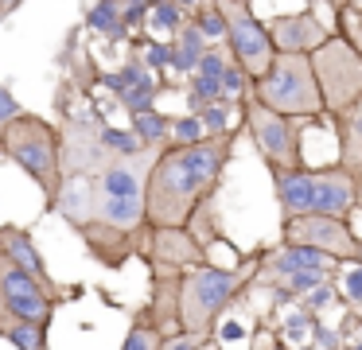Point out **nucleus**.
I'll list each match as a JSON object with an SVG mask.
<instances>
[{
  "label": "nucleus",
  "instance_id": "f257e3e1",
  "mask_svg": "<svg viewBox=\"0 0 362 350\" xmlns=\"http://www.w3.org/2000/svg\"><path fill=\"white\" fill-rule=\"evenodd\" d=\"M226 160H230V136H206L203 144H191V148L168 144L148 168V183H144L148 230L191 226L199 206L218 187Z\"/></svg>",
  "mask_w": 362,
  "mask_h": 350
},
{
  "label": "nucleus",
  "instance_id": "f03ea898",
  "mask_svg": "<svg viewBox=\"0 0 362 350\" xmlns=\"http://www.w3.org/2000/svg\"><path fill=\"white\" fill-rule=\"evenodd\" d=\"M0 156L12 160L43 194V210L55 214V202H59V191L66 183V171H63V136L59 129L40 113H20L16 121L4 129L0 136Z\"/></svg>",
  "mask_w": 362,
  "mask_h": 350
},
{
  "label": "nucleus",
  "instance_id": "7ed1b4c3",
  "mask_svg": "<svg viewBox=\"0 0 362 350\" xmlns=\"http://www.w3.org/2000/svg\"><path fill=\"white\" fill-rule=\"evenodd\" d=\"M257 276V264H199V269L183 272L180 284V331L195 334V339H211L218 319L230 311V303L245 292V284Z\"/></svg>",
  "mask_w": 362,
  "mask_h": 350
},
{
  "label": "nucleus",
  "instance_id": "20e7f679",
  "mask_svg": "<svg viewBox=\"0 0 362 350\" xmlns=\"http://www.w3.org/2000/svg\"><path fill=\"white\" fill-rule=\"evenodd\" d=\"M250 98L276 109L288 121H320L323 93L312 70V54H276V62L253 82Z\"/></svg>",
  "mask_w": 362,
  "mask_h": 350
},
{
  "label": "nucleus",
  "instance_id": "39448f33",
  "mask_svg": "<svg viewBox=\"0 0 362 350\" xmlns=\"http://www.w3.org/2000/svg\"><path fill=\"white\" fill-rule=\"evenodd\" d=\"M312 70L323 93V109L343 113L362 98V54L346 35H327L312 51Z\"/></svg>",
  "mask_w": 362,
  "mask_h": 350
},
{
  "label": "nucleus",
  "instance_id": "423d86ee",
  "mask_svg": "<svg viewBox=\"0 0 362 350\" xmlns=\"http://www.w3.org/2000/svg\"><path fill=\"white\" fill-rule=\"evenodd\" d=\"M0 292H4V311H8L12 319L51 327L55 308L59 303H71L74 296H82V288H47L43 280H35L32 272L16 269L12 261L0 257Z\"/></svg>",
  "mask_w": 362,
  "mask_h": 350
},
{
  "label": "nucleus",
  "instance_id": "0eeeda50",
  "mask_svg": "<svg viewBox=\"0 0 362 350\" xmlns=\"http://www.w3.org/2000/svg\"><path fill=\"white\" fill-rule=\"evenodd\" d=\"M214 4L226 16V43L234 51V62L250 74V82H257L276 62V47H273V35H269V23L257 20L250 0H214Z\"/></svg>",
  "mask_w": 362,
  "mask_h": 350
},
{
  "label": "nucleus",
  "instance_id": "6e6552de",
  "mask_svg": "<svg viewBox=\"0 0 362 350\" xmlns=\"http://www.w3.org/2000/svg\"><path fill=\"white\" fill-rule=\"evenodd\" d=\"M245 129H250L261 160L273 171L300 168V129L288 117H281L276 109H269V105H261L257 98H250L245 101Z\"/></svg>",
  "mask_w": 362,
  "mask_h": 350
},
{
  "label": "nucleus",
  "instance_id": "1a4fd4ad",
  "mask_svg": "<svg viewBox=\"0 0 362 350\" xmlns=\"http://www.w3.org/2000/svg\"><path fill=\"white\" fill-rule=\"evenodd\" d=\"M284 245H304L331 261H358L362 264V241L343 218H323V214H300L284 218Z\"/></svg>",
  "mask_w": 362,
  "mask_h": 350
},
{
  "label": "nucleus",
  "instance_id": "9d476101",
  "mask_svg": "<svg viewBox=\"0 0 362 350\" xmlns=\"http://www.w3.org/2000/svg\"><path fill=\"white\" fill-rule=\"evenodd\" d=\"M152 269H168V272H191L199 264H206V245L187 230H148V249H144Z\"/></svg>",
  "mask_w": 362,
  "mask_h": 350
},
{
  "label": "nucleus",
  "instance_id": "9b49d317",
  "mask_svg": "<svg viewBox=\"0 0 362 350\" xmlns=\"http://www.w3.org/2000/svg\"><path fill=\"white\" fill-rule=\"evenodd\" d=\"M78 238H82V245H86V253L94 257L102 269H121V264L129 261V257H136L141 253V241H136V233H129V230H113V226H105V222H86L78 230Z\"/></svg>",
  "mask_w": 362,
  "mask_h": 350
},
{
  "label": "nucleus",
  "instance_id": "f8f14e48",
  "mask_svg": "<svg viewBox=\"0 0 362 350\" xmlns=\"http://www.w3.org/2000/svg\"><path fill=\"white\" fill-rule=\"evenodd\" d=\"M269 35H273L276 54H312L327 39V28L312 12H292V16H276L269 23Z\"/></svg>",
  "mask_w": 362,
  "mask_h": 350
},
{
  "label": "nucleus",
  "instance_id": "ddd939ff",
  "mask_svg": "<svg viewBox=\"0 0 362 350\" xmlns=\"http://www.w3.org/2000/svg\"><path fill=\"white\" fill-rule=\"evenodd\" d=\"M0 257H4V261H12L16 269L32 272V276L43 280L47 288H63L55 276H51L47 257L40 253V245H35L32 230H24V226H16V222H4V226H0Z\"/></svg>",
  "mask_w": 362,
  "mask_h": 350
},
{
  "label": "nucleus",
  "instance_id": "4468645a",
  "mask_svg": "<svg viewBox=\"0 0 362 350\" xmlns=\"http://www.w3.org/2000/svg\"><path fill=\"white\" fill-rule=\"evenodd\" d=\"M351 210H354V175H346L343 168L315 171V202H312V214L346 218Z\"/></svg>",
  "mask_w": 362,
  "mask_h": 350
},
{
  "label": "nucleus",
  "instance_id": "2eb2a0df",
  "mask_svg": "<svg viewBox=\"0 0 362 350\" xmlns=\"http://www.w3.org/2000/svg\"><path fill=\"white\" fill-rule=\"evenodd\" d=\"M98 183L94 175H71L63 183V191H59V202H55V214H63L66 222L74 226V230H82L86 222H94L98 214Z\"/></svg>",
  "mask_w": 362,
  "mask_h": 350
},
{
  "label": "nucleus",
  "instance_id": "dca6fc26",
  "mask_svg": "<svg viewBox=\"0 0 362 350\" xmlns=\"http://www.w3.org/2000/svg\"><path fill=\"white\" fill-rule=\"evenodd\" d=\"M331 257L315 253V249H304V245H281L276 253H269L265 261H261V269H265L269 280H288V276H300V272H320V276H327L331 269Z\"/></svg>",
  "mask_w": 362,
  "mask_h": 350
},
{
  "label": "nucleus",
  "instance_id": "f3484780",
  "mask_svg": "<svg viewBox=\"0 0 362 350\" xmlns=\"http://www.w3.org/2000/svg\"><path fill=\"white\" fill-rule=\"evenodd\" d=\"M276 199L284 206V218H300V214H312V202H315V175L304 168H292V171H276Z\"/></svg>",
  "mask_w": 362,
  "mask_h": 350
},
{
  "label": "nucleus",
  "instance_id": "a211bd4d",
  "mask_svg": "<svg viewBox=\"0 0 362 350\" xmlns=\"http://www.w3.org/2000/svg\"><path fill=\"white\" fill-rule=\"evenodd\" d=\"M339 168L362 175V98L339 113Z\"/></svg>",
  "mask_w": 362,
  "mask_h": 350
},
{
  "label": "nucleus",
  "instance_id": "6ab92c4d",
  "mask_svg": "<svg viewBox=\"0 0 362 350\" xmlns=\"http://www.w3.org/2000/svg\"><path fill=\"white\" fill-rule=\"evenodd\" d=\"M203 54H206V39H203V31L187 20V28L172 39V70L191 78L199 70V62H203Z\"/></svg>",
  "mask_w": 362,
  "mask_h": 350
},
{
  "label": "nucleus",
  "instance_id": "aec40b11",
  "mask_svg": "<svg viewBox=\"0 0 362 350\" xmlns=\"http://www.w3.org/2000/svg\"><path fill=\"white\" fill-rule=\"evenodd\" d=\"M129 129L136 132V140H141L144 148H152V152H164L168 140H172V117L160 113V109H144V113H133V117H129Z\"/></svg>",
  "mask_w": 362,
  "mask_h": 350
},
{
  "label": "nucleus",
  "instance_id": "412c9836",
  "mask_svg": "<svg viewBox=\"0 0 362 350\" xmlns=\"http://www.w3.org/2000/svg\"><path fill=\"white\" fill-rule=\"evenodd\" d=\"M0 339L12 342L16 350H51V334L43 323H24V319L4 315L0 319Z\"/></svg>",
  "mask_w": 362,
  "mask_h": 350
},
{
  "label": "nucleus",
  "instance_id": "4be33fe9",
  "mask_svg": "<svg viewBox=\"0 0 362 350\" xmlns=\"http://www.w3.org/2000/svg\"><path fill=\"white\" fill-rule=\"evenodd\" d=\"M86 28L90 31H102L110 39H125V8L121 0H94V8L86 12Z\"/></svg>",
  "mask_w": 362,
  "mask_h": 350
},
{
  "label": "nucleus",
  "instance_id": "5701e85b",
  "mask_svg": "<svg viewBox=\"0 0 362 350\" xmlns=\"http://www.w3.org/2000/svg\"><path fill=\"white\" fill-rule=\"evenodd\" d=\"M98 140H102V148H105L110 160H136V156H148L152 152V148H144L141 140H136L133 129H113V124H102Z\"/></svg>",
  "mask_w": 362,
  "mask_h": 350
},
{
  "label": "nucleus",
  "instance_id": "b1692460",
  "mask_svg": "<svg viewBox=\"0 0 362 350\" xmlns=\"http://www.w3.org/2000/svg\"><path fill=\"white\" fill-rule=\"evenodd\" d=\"M144 28H148L152 35L175 39L183 28H187V12H183V8H175L172 0H164V4H156V8L148 12V23H144Z\"/></svg>",
  "mask_w": 362,
  "mask_h": 350
},
{
  "label": "nucleus",
  "instance_id": "393cba45",
  "mask_svg": "<svg viewBox=\"0 0 362 350\" xmlns=\"http://www.w3.org/2000/svg\"><path fill=\"white\" fill-rule=\"evenodd\" d=\"M160 346H164V334L156 331V323H152L144 311H136L133 323H129V331H125L121 350H160Z\"/></svg>",
  "mask_w": 362,
  "mask_h": 350
},
{
  "label": "nucleus",
  "instance_id": "a878e982",
  "mask_svg": "<svg viewBox=\"0 0 362 350\" xmlns=\"http://www.w3.org/2000/svg\"><path fill=\"white\" fill-rule=\"evenodd\" d=\"M156 98H160V82L156 78H144V82H136V86H129V90H121L117 93V101L125 105V113L133 117V113H144V109H156Z\"/></svg>",
  "mask_w": 362,
  "mask_h": 350
},
{
  "label": "nucleus",
  "instance_id": "bb28decb",
  "mask_svg": "<svg viewBox=\"0 0 362 350\" xmlns=\"http://www.w3.org/2000/svg\"><path fill=\"white\" fill-rule=\"evenodd\" d=\"M191 23L203 31L206 43H218V39H226V16H222V8L214 4V0H203V4L195 8V16H191Z\"/></svg>",
  "mask_w": 362,
  "mask_h": 350
},
{
  "label": "nucleus",
  "instance_id": "cd10ccee",
  "mask_svg": "<svg viewBox=\"0 0 362 350\" xmlns=\"http://www.w3.org/2000/svg\"><path fill=\"white\" fill-rule=\"evenodd\" d=\"M218 101H226L222 82L203 78V74H191V82H187V105H191V113H199V109H206V105H218Z\"/></svg>",
  "mask_w": 362,
  "mask_h": 350
},
{
  "label": "nucleus",
  "instance_id": "c85d7f7f",
  "mask_svg": "<svg viewBox=\"0 0 362 350\" xmlns=\"http://www.w3.org/2000/svg\"><path fill=\"white\" fill-rule=\"evenodd\" d=\"M203 140H206V129H203V121H199V113L172 117V140H168V144L191 148V144H203Z\"/></svg>",
  "mask_w": 362,
  "mask_h": 350
},
{
  "label": "nucleus",
  "instance_id": "c756f323",
  "mask_svg": "<svg viewBox=\"0 0 362 350\" xmlns=\"http://www.w3.org/2000/svg\"><path fill=\"white\" fill-rule=\"evenodd\" d=\"M199 121H203L206 136H230V101L199 109Z\"/></svg>",
  "mask_w": 362,
  "mask_h": 350
},
{
  "label": "nucleus",
  "instance_id": "7c9ffc66",
  "mask_svg": "<svg viewBox=\"0 0 362 350\" xmlns=\"http://www.w3.org/2000/svg\"><path fill=\"white\" fill-rule=\"evenodd\" d=\"M315 323H320V315H312L308 308H296V311H288L284 315V339H304V334H312L315 331Z\"/></svg>",
  "mask_w": 362,
  "mask_h": 350
},
{
  "label": "nucleus",
  "instance_id": "2f4dec72",
  "mask_svg": "<svg viewBox=\"0 0 362 350\" xmlns=\"http://www.w3.org/2000/svg\"><path fill=\"white\" fill-rule=\"evenodd\" d=\"M234 59H226V54L218 51V47H206V54H203V62H199V70L195 74H203V78H214V82H222V74H226V66Z\"/></svg>",
  "mask_w": 362,
  "mask_h": 350
},
{
  "label": "nucleus",
  "instance_id": "473e14b6",
  "mask_svg": "<svg viewBox=\"0 0 362 350\" xmlns=\"http://www.w3.org/2000/svg\"><path fill=\"white\" fill-rule=\"evenodd\" d=\"M141 62L148 70H172V43H160V39L144 43V59Z\"/></svg>",
  "mask_w": 362,
  "mask_h": 350
},
{
  "label": "nucleus",
  "instance_id": "72a5a7b5",
  "mask_svg": "<svg viewBox=\"0 0 362 350\" xmlns=\"http://www.w3.org/2000/svg\"><path fill=\"white\" fill-rule=\"evenodd\" d=\"M20 113H24V105L16 101V93H12L8 86L0 82V136H4V129H8V124L16 121Z\"/></svg>",
  "mask_w": 362,
  "mask_h": 350
},
{
  "label": "nucleus",
  "instance_id": "f704fd0d",
  "mask_svg": "<svg viewBox=\"0 0 362 350\" xmlns=\"http://www.w3.org/2000/svg\"><path fill=\"white\" fill-rule=\"evenodd\" d=\"M343 300H351L354 308L362 303V264H351L343 272Z\"/></svg>",
  "mask_w": 362,
  "mask_h": 350
},
{
  "label": "nucleus",
  "instance_id": "c9c22d12",
  "mask_svg": "<svg viewBox=\"0 0 362 350\" xmlns=\"http://www.w3.org/2000/svg\"><path fill=\"white\" fill-rule=\"evenodd\" d=\"M312 339H315V346H320V350H339V346H343V339H339V331H335V327H327L323 319L315 323Z\"/></svg>",
  "mask_w": 362,
  "mask_h": 350
},
{
  "label": "nucleus",
  "instance_id": "e433bc0d",
  "mask_svg": "<svg viewBox=\"0 0 362 350\" xmlns=\"http://www.w3.org/2000/svg\"><path fill=\"white\" fill-rule=\"evenodd\" d=\"M331 300H335V288H331V284H320L315 292H308V303H304V308L312 311V315H320L323 308H331Z\"/></svg>",
  "mask_w": 362,
  "mask_h": 350
},
{
  "label": "nucleus",
  "instance_id": "4c0bfd02",
  "mask_svg": "<svg viewBox=\"0 0 362 350\" xmlns=\"http://www.w3.org/2000/svg\"><path fill=\"white\" fill-rule=\"evenodd\" d=\"M160 350H203V339H195V334H168L164 339V346Z\"/></svg>",
  "mask_w": 362,
  "mask_h": 350
},
{
  "label": "nucleus",
  "instance_id": "58836bf2",
  "mask_svg": "<svg viewBox=\"0 0 362 350\" xmlns=\"http://www.w3.org/2000/svg\"><path fill=\"white\" fill-rule=\"evenodd\" d=\"M346 39H351L354 47H358V54H362V12H354V8H346Z\"/></svg>",
  "mask_w": 362,
  "mask_h": 350
},
{
  "label": "nucleus",
  "instance_id": "ea45409f",
  "mask_svg": "<svg viewBox=\"0 0 362 350\" xmlns=\"http://www.w3.org/2000/svg\"><path fill=\"white\" fill-rule=\"evenodd\" d=\"M156 4H164V0H121V8H125V12H152Z\"/></svg>",
  "mask_w": 362,
  "mask_h": 350
},
{
  "label": "nucleus",
  "instance_id": "a19ab883",
  "mask_svg": "<svg viewBox=\"0 0 362 350\" xmlns=\"http://www.w3.org/2000/svg\"><path fill=\"white\" fill-rule=\"evenodd\" d=\"M20 4H24V0H0V20H4V16H12Z\"/></svg>",
  "mask_w": 362,
  "mask_h": 350
},
{
  "label": "nucleus",
  "instance_id": "79ce46f5",
  "mask_svg": "<svg viewBox=\"0 0 362 350\" xmlns=\"http://www.w3.org/2000/svg\"><path fill=\"white\" fill-rule=\"evenodd\" d=\"M331 8H339V12H346V8H354V0H327Z\"/></svg>",
  "mask_w": 362,
  "mask_h": 350
},
{
  "label": "nucleus",
  "instance_id": "37998d69",
  "mask_svg": "<svg viewBox=\"0 0 362 350\" xmlns=\"http://www.w3.org/2000/svg\"><path fill=\"white\" fill-rule=\"evenodd\" d=\"M4 315H8V311H4V292H0V319H4Z\"/></svg>",
  "mask_w": 362,
  "mask_h": 350
},
{
  "label": "nucleus",
  "instance_id": "c03bdc74",
  "mask_svg": "<svg viewBox=\"0 0 362 350\" xmlns=\"http://www.w3.org/2000/svg\"><path fill=\"white\" fill-rule=\"evenodd\" d=\"M358 311H362V303H358Z\"/></svg>",
  "mask_w": 362,
  "mask_h": 350
}]
</instances>
